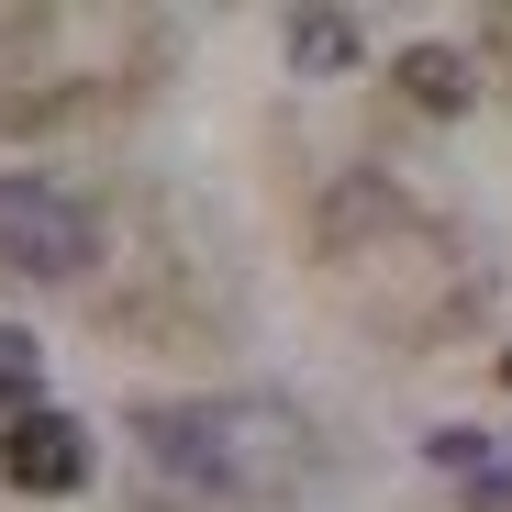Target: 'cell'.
Masks as SVG:
<instances>
[{"mask_svg":"<svg viewBox=\"0 0 512 512\" xmlns=\"http://www.w3.org/2000/svg\"><path fill=\"white\" fill-rule=\"evenodd\" d=\"M145 457L167 479H190V490L256 501V490H279L301 468V423L279 401H167V412H145Z\"/></svg>","mask_w":512,"mask_h":512,"instance_id":"6da1fadb","label":"cell"},{"mask_svg":"<svg viewBox=\"0 0 512 512\" xmlns=\"http://www.w3.org/2000/svg\"><path fill=\"white\" fill-rule=\"evenodd\" d=\"M101 256V223L78 190L56 179H0V268H23V279H78Z\"/></svg>","mask_w":512,"mask_h":512,"instance_id":"7a4b0ae2","label":"cell"},{"mask_svg":"<svg viewBox=\"0 0 512 512\" xmlns=\"http://www.w3.org/2000/svg\"><path fill=\"white\" fill-rule=\"evenodd\" d=\"M0 479L56 501V490H78V479H90V435H78L67 412H12V435H0Z\"/></svg>","mask_w":512,"mask_h":512,"instance_id":"3957f363","label":"cell"},{"mask_svg":"<svg viewBox=\"0 0 512 512\" xmlns=\"http://www.w3.org/2000/svg\"><path fill=\"white\" fill-rule=\"evenodd\" d=\"M290 67H301V78L357 67V23H346V12H290Z\"/></svg>","mask_w":512,"mask_h":512,"instance_id":"277c9868","label":"cell"},{"mask_svg":"<svg viewBox=\"0 0 512 512\" xmlns=\"http://www.w3.org/2000/svg\"><path fill=\"white\" fill-rule=\"evenodd\" d=\"M401 90H412L423 112H468V56H446V45L401 56Z\"/></svg>","mask_w":512,"mask_h":512,"instance_id":"5b68a950","label":"cell"},{"mask_svg":"<svg viewBox=\"0 0 512 512\" xmlns=\"http://www.w3.org/2000/svg\"><path fill=\"white\" fill-rule=\"evenodd\" d=\"M34 368H45V357H34V334H23V323H0V401H34Z\"/></svg>","mask_w":512,"mask_h":512,"instance_id":"8992f818","label":"cell"},{"mask_svg":"<svg viewBox=\"0 0 512 512\" xmlns=\"http://www.w3.org/2000/svg\"><path fill=\"white\" fill-rule=\"evenodd\" d=\"M501 390H512V346H501Z\"/></svg>","mask_w":512,"mask_h":512,"instance_id":"52a82bcc","label":"cell"}]
</instances>
